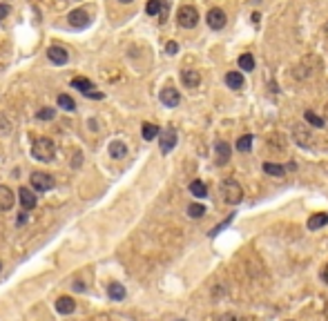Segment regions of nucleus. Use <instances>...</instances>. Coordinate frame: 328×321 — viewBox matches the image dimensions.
I'll return each mask as SVG.
<instances>
[{
    "instance_id": "1",
    "label": "nucleus",
    "mask_w": 328,
    "mask_h": 321,
    "mask_svg": "<svg viewBox=\"0 0 328 321\" xmlns=\"http://www.w3.org/2000/svg\"><path fill=\"white\" fill-rule=\"evenodd\" d=\"M219 192H221V199L226 201V203H230V205L241 203V199H244V188H241V185L237 183L235 179L221 181V185H219Z\"/></svg>"
},
{
    "instance_id": "2",
    "label": "nucleus",
    "mask_w": 328,
    "mask_h": 321,
    "mask_svg": "<svg viewBox=\"0 0 328 321\" xmlns=\"http://www.w3.org/2000/svg\"><path fill=\"white\" fill-rule=\"evenodd\" d=\"M31 156H34L36 161L49 163L56 156V145L49 138H38V141H34V145H31Z\"/></svg>"
},
{
    "instance_id": "3",
    "label": "nucleus",
    "mask_w": 328,
    "mask_h": 321,
    "mask_svg": "<svg viewBox=\"0 0 328 321\" xmlns=\"http://www.w3.org/2000/svg\"><path fill=\"white\" fill-rule=\"evenodd\" d=\"M177 20H179V25H181L183 29H194V27H197V22H199L197 7H192V4H183V7H179Z\"/></svg>"
},
{
    "instance_id": "4",
    "label": "nucleus",
    "mask_w": 328,
    "mask_h": 321,
    "mask_svg": "<svg viewBox=\"0 0 328 321\" xmlns=\"http://www.w3.org/2000/svg\"><path fill=\"white\" fill-rule=\"evenodd\" d=\"M72 87L74 89H78L80 94H85V96H89V98H96V100H101L103 98V94L101 92H94V83L92 80H87V78H83V76H76V78H72Z\"/></svg>"
},
{
    "instance_id": "5",
    "label": "nucleus",
    "mask_w": 328,
    "mask_h": 321,
    "mask_svg": "<svg viewBox=\"0 0 328 321\" xmlns=\"http://www.w3.org/2000/svg\"><path fill=\"white\" fill-rule=\"evenodd\" d=\"M29 181H31L34 192H49V190L54 188V179H51V174H47V172H34Z\"/></svg>"
},
{
    "instance_id": "6",
    "label": "nucleus",
    "mask_w": 328,
    "mask_h": 321,
    "mask_svg": "<svg viewBox=\"0 0 328 321\" xmlns=\"http://www.w3.org/2000/svg\"><path fill=\"white\" fill-rule=\"evenodd\" d=\"M159 141H161V152L170 154L177 145V129L174 127H165L163 132H159Z\"/></svg>"
},
{
    "instance_id": "7",
    "label": "nucleus",
    "mask_w": 328,
    "mask_h": 321,
    "mask_svg": "<svg viewBox=\"0 0 328 321\" xmlns=\"http://www.w3.org/2000/svg\"><path fill=\"white\" fill-rule=\"evenodd\" d=\"M206 20H208V27H210V29H215V31L223 29V27H226V11H223V9H219V7L210 9Z\"/></svg>"
},
{
    "instance_id": "8",
    "label": "nucleus",
    "mask_w": 328,
    "mask_h": 321,
    "mask_svg": "<svg viewBox=\"0 0 328 321\" xmlns=\"http://www.w3.org/2000/svg\"><path fill=\"white\" fill-rule=\"evenodd\" d=\"M47 58L51 60L54 65H67L69 60V54L65 47H58V45H51L49 49H47Z\"/></svg>"
},
{
    "instance_id": "9",
    "label": "nucleus",
    "mask_w": 328,
    "mask_h": 321,
    "mask_svg": "<svg viewBox=\"0 0 328 321\" xmlns=\"http://www.w3.org/2000/svg\"><path fill=\"white\" fill-rule=\"evenodd\" d=\"M159 98H161V103H163L165 107H177V105L181 103V94H179L174 87H165V89H161Z\"/></svg>"
},
{
    "instance_id": "10",
    "label": "nucleus",
    "mask_w": 328,
    "mask_h": 321,
    "mask_svg": "<svg viewBox=\"0 0 328 321\" xmlns=\"http://www.w3.org/2000/svg\"><path fill=\"white\" fill-rule=\"evenodd\" d=\"M18 201H20V205H22L25 210H34L36 203H38V196H36L34 190L20 188V190H18Z\"/></svg>"
},
{
    "instance_id": "11",
    "label": "nucleus",
    "mask_w": 328,
    "mask_h": 321,
    "mask_svg": "<svg viewBox=\"0 0 328 321\" xmlns=\"http://www.w3.org/2000/svg\"><path fill=\"white\" fill-rule=\"evenodd\" d=\"M67 20L74 29H85V27H89V16L85 9H76V11H72Z\"/></svg>"
},
{
    "instance_id": "12",
    "label": "nucleus",
    "mask_w": 328,
    "mask_h": 321,
    "mask_svg": "<svg viewBox=\"0 0 328 321\" xmlns=\"http://www.w3.org/2000/svg\"><path fill=\"white\" fill-rule=\"evenodd\" d=\"M13 201H16V196L13 192L7 188V185H0V212H7V210L13 208Z\"/></svg>"
},
{
    "instance_id": "13",
    "label": "nucleus",
    "mask_w": 328,
    "mask_h": 321,
    "mask_svg": "<svg viewBox=\"0 0 328 321\" xmlns=\"http://www.w3.org/2000/svg\"><path fill=\"white\" fill-rule=\"evenodd\" d=\"M76 310V301L72 297H58L56 299V313L58 315H72Z\"/></svg>"
},
{
    "instance_id": "14",
    "label": "nucleus",
    "mask_w": 328,
    "mask_h": 321,
    "mask_svg": "<svg viewBox=\"0 0 328 321\" xmlns=\"http://www.w3.org/2000/svg\"><path fill=\"white\" fill-rule=\"evenodd\" d=\"M181 80H183L185 87L194 89V87H199V83H201V74L194 71V69H183L181 71Z\"/></svg>"
},
{
    "instance_id": "15",
    "label": "nucleus",
    "mask_w": 328,
    "mask_h": 321,
    "mask_svg": "<svg viewBox=\"0 0 328 321\" xmlns=\"http://www.w3.org/2000/svg\"><path fill=\"white\" fill-rule=\"evenodd\" d=\"M215 150H217V163H219V165H223V163L230 161V145H228V143L217 141Z\"/></svg>"
},
{
    "instance_id": "16",
    "label": "nucleus",
    "mask_w": 328,
    "mask_h": 321,
    "mask_svg": "<svg viewBox=\"0 0 328 321\" xmlns=\"http://www.w3.org/2000/svg\"><path fill=\"white\" fill-rule=\"evenodd\" d=\"M226 85L230 89H241L244 87V74H241V71H228L226 74Z\"/></svg>"
},
{
    "instance_id": "17",
    "label": "nucleus",
    "mask_w": 328,
    "mask_h": 321,
    "mask_svg": "<svg viewBox=\"0 0 328 321\" xmlns=\"http://www.w3.org/2000/svg\"><path fill=\"white\" fill-rule=\"evenodd\" d=\"M109 156H112V159H123V156H127V145L123 141H112L109 143Z\"/></svg>"
},
{
    "instance_id": "18",
    "label": "nucleus",
    "mask_w": 328,
    "mask_h": 321,
    "mask_svg": "<svg viewBox=\"0 0 328 321\" xmlns=\"http://www.w3.org/2000/svg\"><path fill=\"white\" fill-rule=\"evenodd\" d=\"M293 136H295V141H297L302 147H311L313 141H311V136H308V132L304 129V125H297V127H295V129H293Z\"/></svg>"
},
{
    "instance_id": "19",
    "label": "nucleus",
    "mask_w": 328,
    "mask_h": 321,
    "mask_svg": "<svg viewBox=\"0 0 328 321\" xmlns=\"http://www.w3.org/2000/svg\"><path fill=\"white\" fill-rule=\"evenodd\" d=\"M308 230H320V228H324V225H328V214L324 212H320V214H313L311 219H308Z\"/></svg>"
},
{
    "instance_id": "20",
    "label": "nucleus",
    "mask_w": 328,
    "mask_h": 321,
    "mask_svg": "<svg viewBox=\"0 0 328 321\" xmlns=\"http://www.w3.org/2000/svg\"><path fill=\"white\" fill-rule=\"evenodd\" d=\"M107 295H109V299H114V301H123L125 299V288H123L121 284H109Z\"/></svg>"
},
{
    "instance_id": "21",
    "label": "nucleus",
    "mask_w": 328,
    "mask_h": 321,
    "mask_svg": "<svg viewBox=\"0 0 328 321\" xmlns=\"http://www.w3.org/2000/svg\"><path fill=\"white\" fill-rule=\"evenodd\" d=\"M190 192H192L194 196H199V199H203V196H208V188H206V183L203 181H192L190 183Z\"/></svg>"
},
{
    "instance_id": "22",
    "label": "nucleus",
    "mask_w": 328,
    "mask_h": 321,
    "mask_svg": "<svg viewBox=\"0 0 328 321\" xmlns=\"http://www.w3.org/2000/svg\"><path fill=\"white\" fill-rule=\"evenodd\" d=\"M159 132L161 129L156 125H152V123H143V129H141V134H143L145 141H154V138L159 136Z\"/></svg>"
},
{
    "instance_id": "23",
    "label": "nucleus",
    "mask_w": 328,
    "mask_h": 321,
    "mask_svg": "<svg viewBox=\"0 0 328 321\" xmlns=\"http://www.w3.org/2000/svg\"><path fill=\"white\" fill-rule=\"evenodd\" d=\"M304 118H306L308 123H311L313 127H317V129H322V127H326V123H324V118L322 116H317L315 112H313V109H308L306 114H304Z\"/></svg>"
},
{
    "instance_id": "24",
    "label": "nucleus",
    "mask_w": 328,
    "mask_h": 321,
    "mask_svg": "<svg viewBox=\"0 0 328 321\" xmlns=\"http://www.w3.org/2000/svg\"><path fill=\"white\" fill-rule=\"evenodd\" d=\"M253 134H244V136L239 138V141H237V150L239 152H250L253 150Z\"/></svg>"
},
{
    "instance_id": "25",
    "label": "nucleus",
    "mask_w": 328,
    "mask_h": 321,
    "mask_svg": "<svg viewBox=\"0 0 328 321\" xmlns=\"http://www.w3.org/2000/svg\"><path fill=\"white\" fill-rule=\"evenodd\" d=\"M237 63H239V67H241L244 71H253V69H255V58H253V54H241Z\"/></svg>"
},
{
    "instance_id": "26",
    "label": "nucleus",
    "mask_w": 328,
    "mask_h": 321,
    "mask_svg": "<svg viewBox=\"0 0 328 321\" xmlns=\"http://www.w3.org/2000/svg\"><path fill=\"white\" fill-rule=\"evenodd\" d=\"M58 107L67 109V112H74L76 109V103L72 96H67V94H58Z\"/></svg>"
},
{
    "instance_id": "27",
    "label": "nucleus",
    "mask_w": 328,
    "mask_h": 321,
    "mask_svg": "<svg viewBox=\"0 0 328 321\" xmlns=\"http://www.w3.org/2000/svg\"><path fill=\"white\" fill-rule=\"evenodd\" d=\"M264 172L270 176H284L286 170H284L282 165H277V163H264Z\"/></svg>"
},
{
    "instance_id": "28",
    "label": "nucleus",
    "mask_w": 328,
    "mask_h": 321,
    "mask_svg": "<svg viewBox=\"0 0 328 321\" xmlns=\"http://www.w3.org/2000/svg\"><path fill=\"white\" fill-rule=\"evenodd\" d=\"M188 214H190L192 219H201L203 214H206V208H203L201 203H190V205H188Z\"/></svg>"
},
{
    "instance_id": "29",
    "label": "nucleus",
    "mask_w": 328,
    "mask_h": 321,
    "mask_svg": "<svg viewBox=\"0 0 328 321\" xmlns=\"http://www.w3.org/2000/svg\"><path fill=\"white\" fill-rule=\"evenodd\" d=\"M9 132H11V123L4 114H0V136H7Z\"/></svg>"
},
{
    "instance_id": "30",
    "label": "nucleus",
    "mask_w": 328,
    "mask_h": 321,
    "mask_svg": "<svg viewBox=\"0 0 328 321\" xmlns=\"http://www.w3.org/2000/svg\"><path fill=\"white\" fill-rule=\"evenodd\" d=\"M36 116H38V121H49V118L56 116V109L54 107H45V109H40Z\"/></svg>"
},
{
    "instance_id": "31",
    "label": "nucleus",
    "mask_w": 328,
    "mask_h": 321,
    "mask_svg": "<svg viewBox=\"0 0 328 321\" xmlns=\"http://www.w3.org/2000/svg\"><path fill=\"white\" fill-rule=\"evenodd\" d=\"M232 219H235V214H230V217H228V219H226V221H223V223H219V225H217V228H215V230H212V232H210V234H212V237H217V234H219V232H221V230H223V228H228V225H230V221H232Z\"/></svg>"
},
{
    "instance_id": "32",
    "label": "nucleus",
    "mask_w": 328,
    "mask_h": 321,
    "mask_svg": "<svg viewBox=\"0 0 328 321\" xmlns=\"http://www.w3.org/2000/svg\"><path fill=\"white\" fill-rule=\"evenodd\" d=\"M165 51H168L170 56H174V54H177V51H179V45H177V42H174V40H170L168 45H165Z\"/></svg>"
},
{
    "instance_id": "33",
    "label": "nucleus",
    "mask_w": 328,
    "mask_h": 321,
    "mask_svg": "<svg viewBox=\"0 0 328 321\" xmlns=\"http://www.w3.org/2000/svg\"><path fill=\"white\" fill-rule=\"evenodd\" d=\"M219 321H244V319L237 317V315H232V313H228V315H221V317H219Z\"/></svg>"
},
{
    "instance_id": "34",
    "label": "nucleus",
    "mask_w": 328,
    "mask_h": 321,
    "mask_svg": "<svg viewBox=\"0 0 328 321\" xmlns=\"http://www.w3.org/2000/svg\"><path fill=\"white\" fill-rule=\"evenodd\" d=\"M7 13H9V4H0V20H2Z\"/></svg>"
},
{
    "instance_id": "35",
    "label": "nucleus",
    "mask_w": 328,
    "mask_h": 321,
    "mask_svg": "<svg viewBox=\"0 0 328 321\" xmlns=\"http://www.w3.org/2000/svg\"><path fill=\"white\" fill-rule=\"evenodd\" d=\"M25 221H27V217H25V214H18L16 223H18V225H22V223H25Z\"/></svg>"
},
{
    "instance_id": "36",
    "label": "nucleus",
    "mask_w": 328,
    "mask_h": 321,
    "mask_svg": "<svg viewBox=\"0 0 328 321\" xmlns=\"http://www.w3.org/2000/svg\"><path fill=\"white\" fill-rule=\"evenodd\" d=\"M74 286H76V290H78V292H83V290H85V286H83V284H80V281H76V284H74ZM74 286H72V288H74Z\"/></svg>"
},
{
    "instance_id": "37",
    "label": "nucleus",
    "mask_w": 328,
    "mask_h": 321,
    "mask_svg": "<svg viewBox=\"0 0 328 321\" xmlns=\"http://www.w3.org/2000/svg\"><path fill=\"white\" fill-rule=\"evenodd\" d=\"M322 277H324V281H326V284H328V266L324 268V275H322Z\"/></svg>"
},
{
    "instance_id": "38",
    "label": "nucleus",
    "mask_w": 328,
    "mask_h": 321,
    "mask_svg": "<svg viewBox=\"0 0 328 321\" xmlns=\"http://www.w3.org/2000/svg\"><path fill=\"white\" fill-rule=\"evenodd\" d=\"M324 114H326V121H328V105H326V107H324Z\"/></svg>"
},
{
    "instance_id": "39",
    "label": "nucleus",
    "mask_w": 328,
    "mask_h": 321,
    "mask_svg": "<svg viewBox=\"0 0 328 321\" xmlns=\"http://www.w3.org/2000/svg\"><path fill=\"white\" fill-rule=\"evenodd\" d=\"M324 33H326V36H328V22H326V25H324Z\"/></svg>"
},
{
    "instance_id": "40",
    "label": "nucleus",
    "mask_w": 328,
    "mask_h": 321,
    "mask_svg": "<svg viewBox=\"0 0 328 321\" xmlns=\"http://www.w3.org/2000/svg\"><path fill=\"white\" fill-rule=\"evenodd\" d=\"M121 2H132V0H121Z\"/></svg>"
},
{
    "instance_id": "41",
    "label": "nucleus",
    "mask_w": 328,
    "mask_h": 321,
    "mask_svg": "<svg viewBox=\"0 0 328 321\" xmlns=\"http://www.w3.org/2000/svg\"><path fill=\"white\" fill-rule=\"evenodd\" d=\"M0 268H2V266H0Z\"/></svg>"
}]
</instances>
